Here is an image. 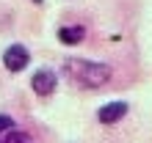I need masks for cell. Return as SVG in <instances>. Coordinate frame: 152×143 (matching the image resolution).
<instances>
[{"label":"cell","instance_id":"5b68a950","mask_svg":"<svg viewBox=\"0 0 152 143\" xmlns=\"http://www.w3.org/2000/svg\"><path fill=\"white\" fill-rule=\"evenodd\" d=\"M83 36H86V28H83V25H69V28H61L58 30L61 44H77Z\"/></svg>","mask_w":152,"mask_h":143},{"label":"cell","instance_id":"8992f818","mask_svg":"<svg viewBox=\"0 0 152 143\" xmlns=\"http://www.w3.org/2000/svg\"><path fill=\"white\" fill-rule=\"evenodd\" d=\"M0 143H33V140L20 129H8V132H0Z\"/></svg>","mask_w":152,"mask_h":143},{"label":"cell","instance_id":"7a4b0ae2","mask_svg":"<svg viewBox=\"0 0 152 143\" xmlns=\"http://www.w3.org/2000/svg\"><path fill=\"white\" fill-rule=\"evenodd\" d=\"M28 64H31V52H28V47H22V44H11V47L3 52V66L8 72H22Z\"/></svg>","mask_w":152,"mask_h":143},{"label":"cell","instance_id":"6da1fadb","mask_svg":"<svg viewBox=\"0 0 152 143\" xmlns=\"http://www.w3.org/2000/svg\"><path fill=\"white\" fill-rule=\"evenodd\" d=\"M64 74L80 88H100L111 80V69L105 64H94V61H86V58H66Z\"/></svg>","mask_w":152,"mask_h":143},{"label":"cell","instance_id":"ba28073f","mask_svg":"<svg viewBox=\"0 0 152 143\" xmlns=\"http://www.w3.org/2000/svg\"><path fill=\"white\" fill-rule=\"evenodd\" d=\"M33 3H42V0H33Z\"/></svg>","mask_w":152,"mask_h":143},{"label":"cell","instance_id":"277c9868","mask_svg":"<svg viewBox=\"0 0 152 143\" xmlns=\"http://www.w3.org/2000/svg\"><path fill=\"white\" fill-rule=\"evenodd\" d=\"M124 116H127V102H108V105H102L100 110H97L100 124H116V121H122Z\"/></svg>","mask_w":152,"mask_h":143},{"label":"cell","instance_id":"52a82bcc","mask_svg":"<svg viewBox=\"0 0 152 143\" xmlns=\"http://www.w3.org/2000/svg\"><path fill=\"white\" fill-rule=\"evenodd\" d=\"M8 129H14V118L11 116H0V132H8Z\"/></svg>","mask_w":152,"mask_h":143},{"label":"cell","instance_id":"3957f363","mask_svg":"<svg viewBox=\"0 0 152 143\" xmlns=\"http://www.w3.org/2000/svg\"><path fill=\"white\" fill-rule=\"evenodd\" d=\"M31 85H33V91H36L39 96H50L53 91H56V85H58L56 72H50V69H39L36 74H33Z\"/></svg>","mask_w":152,"mask_h":143}]
</instances>
